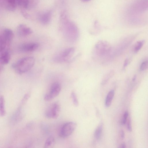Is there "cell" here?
<instances>
[{
	"mask_svg": "<svg viewBox=\"0 0 148 148\" xmlns=\"http://www.w3.org/2000/svg\"><path fill=\"white\" fill-rule=\"evenodd\" d=\"M127 130L129 132H131L132 130V127L131 125V121L130 118L129 119L127 123Z\"/></svg>",
	"mask_w": 148,
	"mask_h": 148,
	"instance_id": "603a6c76",
	"label": "cell"
},
{
	"mask_svg": "<svg viewBox=\"0 0 148 148\" xmlns=\"http://www.w3.org/2000/svg\"><path fill=\"white\" fill-rule=\"evenodd\" d=\"M2 34L6 40L7 44L11 42L14 37L13 32L12 30L8 28L5 29Z\"/></svg>",
	"mask_w": 148,
	"mask_h": 148,
	"instance_id": "8fae6325",
	"label": "cell"
},
{
	"mask_svg": "<svg viewBox=\"0 0 148 148\" xmlns=\"http://www.w3.org/2000/svg\"><path fill=\"white\" fill-rule=\"evenodd\" d=\"M29 0H21L20 6L27 9L29 7Z\"/></svg>",
	"mask_w": 148,
	"mask_h": 148,
	"instance_id": "ffe728a7",
	"label": "cell"
},
{
	"mask_svg": "<svg viewBox=\"0 0 148 148\" xmlns=\"http://www.w3.org/2000/svg\"><path fill=\"white\" fill-rule=\"evenodd\" d=\"M113 72L111 71L109 73H108L107 75H106V77H105V80H103L102 83L104 84V83L106 82L107 80H108V79L110 78L111 76L113 75Z\"/></svg>",
	"mask_w": 148,
	"mask_h": 148,
	"instance_id": "7402d4cb",
	"label": "cell"
},
{
	"mask_svg": "<svg viewBox=\"0 0 148 148\" xmlns=\"http://www.w3.org/2000/svg\"><path fill=\"white\" fill-rule=\"evenodd\" d=\"M18 35L21 37H24L32 34V29L24 24H21L18 26L17 29Z\"/></svg>",
	"mask_w": 148,
	"mask_h": 148,
	"instance_id": "ba28073f",
	"label": "cell"
},
{
	"mask_svg": "<svg viewBox=\"0 0 148 148\" xmlns=\"http://www.w3.org/2000/svg\"><path fill=\"white\" fill-rule=\"evenodd\" d=\"M71 97L73 104L75 106H77L79 105V102L75 92L73 91L71 93Z\"/></svg>",
	"mask_w": 148,
	"mask_h": 148,
	"instance_id": "ac0fdd59",
	"label": "cell"
},
{
	"mask_svg": "<svg viewBox=\"0 0 148 148\" xmlns=\"http://www.w3.org/2000/svg\"><path fill=\"white\" fill-rule=\"evenodd\" d=\"M82 1L83 2H87L89 1L90 0H80Z\"/></svg>",
	"mask_w": 148,
	"mask_h": 148,
	"instance_id": "4dcf8cb0",
	"label": "cell"
},
{
	"mask_svg": "<svg viewBox=\"0 0 148 148\" xmlns=\"http://www.w3.org/2000/svg\"><path fill=\"white\" fill-rule=\"evenodd\" d=\"M35 59L32 57L22 58L12 65L16 72L19 74L25 73L31 69L34 65Z\"/></svg>",
	"mask_w": 148,
	"mask_h": 148,
	"instance_id": "7a4b0ae2",
	"label": "cell"
},
{
	"mask_svg": "<svg viewBox=\"0 0 148 148\" xmlns=\"http://www.w3.org/2000/svg\"><path fill=\"white\" fill-rule=\"evenodd\" d=\"M75 51V49L73 47L66 49L56 56L54 57V60L55 62L58 63L68 62L73 56Z\"/></svg>",
	"mask_w": 148,
	"mask_h": 148,
	"instance_id": "3957f363",
	"label": "cell"
},
{
	"mask_svg": "<svg viewBox=\"0 0 148 148\" xmlns=\"http://www.w3.org/2000/svg\"><path fill=\"white\" fill-rule=\"evenodd\" d=\"M103 125L102 124L99 125L96 129L94 134V136L97 140L100 137L103 130Z\"/></svg>",
	"mask_w": 148,
	"mask_h": 148,
	"instance_id": "9a60e30c",
	"label": "cell"
},
{
	"mask_svg": "<svg viewBox=\"0 0 148 148\" xmlns=\"http://www.w3.org/2000/svg\"><path fill=\"white\" fill-rule=\"evenodd\" d=\"M76 126L77 124L74 122H70L65 123L61 129L60 136L62 138L70 136L74 132Z\"/></svg>",
	"mask_w": 148,
	"mask_h": 148,
	"instance_id": "8992f818",
	"label": "cell"
},
{
	"mask_svg": "<svg viewBox=\"0 0 148 148\" xmlns=\"http://www.w3.org/2000/svg\"><path fill=\"white\" fill-rule=\"evenodd\" d=\"M114 94V91L113 90H110L108 93L105 100V104L106 107H108L110 106Z\"/></svg>",
	"mask_w": 148,
	"mask_h": 148,
	"instance_id": "7c38bea8",
	"label": "cell"
},
{
	"mask_svg": "<svg viewBox=\"0 0 148 148\" xmlns=\"http://www.w3.org/2000/svg\"><path fill=\"white\" fill-rule=\"evenodd\" d=\"M51 12L50 10L43 12L39 17L40 21L43 25L48 24L51 20Z\"/></svg>",
	"mask_w": 148,
	"mask_h": 148,
	"instance_id": "30bf717a",
	"label": "cell"
},
{
	"mask_svg": "<svg viewBox=\"0 0 148 148\" xmlns=\"http://www.w3.org/2000/svg\"><path fill=\"white\" fill-rule=\"evenodd\" d=\"M119 148H125L126 147V145L125 143H123L121 144L120 147H119Z\"/></svg>",
	"mask_w": 148,
	"mask_h": 148,
	"instance_id": "f1b7e54d",
	"label": "cell"
},
{
	"mask_svg": "<svg viewBox=\"0 0 148 148\" xmlns=\"http://www.w3.org/2000/svg\"><path fill=\"white\" fill-rule=\"evenodd\" d=\"M21 13L23 16L26 18H28L29 17V15L24 10H22Z\"/></svg>",
	"mask_w": 148,
	"mask_h": 148,
	"instance_id": "cb8c5ba5",
	"label": "cell"
},
{
	"mask_svg": "<svg viewBox=\"0 0 148 148\" xmlns=\"http://www.w3.org/2000/svg\"><path fill=\"white\" fill-rule=\"evenodd\" d=\"M60 106L58 102H56L51 105L45 113L47 118L49 119H56L59 115L60 111Z\"/></svg>",
	"mask_w": 148,
	"mask_h": 148,
	"instance_id": "277c9868",
	"label": "cell"
},
{
	"mask_svg": "<svg viewBox=\"0 0 148 148\" xmlns=\"http://www.w3.org/2000/svg\"><path fill=\"white\" fill-rule=\"evenodd\" d=\"M55 143V140L52 136H50L46 140L44 145V147L50 148L52 147Z\"/></svg>",
	"mask_w": 148,
	"mask_h": 148,
	"instance_id": "5bb4252c",
	"label": "cell"
},
{
	"mask_svg": "<svg viewBox=\"0 0 148 148\" xmlns=\"http://www.w3.org/2000/svg\"><path fill=\"white\" fill-rule=\"evenodd\" d=\"M129 62L130 60L128 58L126 59L124 62L123 66L124 67H126L129 64Z\"/></svg>",
	"mask_w": 148,
	"mask_h": 148,
	"instance_id": "d4e9b609",
	"label": "cell"
},
{
	"mask_svg": "<svg viewBox=\"0 0 148 148\" xmlns=\"http://www.w3.org/2000/svg\"><path fill=\"white\" fill-rule=\"evenodd\" d=\"M7 43L3 35H0V52L3 51L5 48Z\"/></svg>",
	"mask_w": 148,
	"mask_h": 148,
	"instance_id": "e0dca14e",
	"label": "cell"
},
{
	"mask_svg": "<svg viewBox=\"0 0 148 148\" xmlns=\"http://www.w3.org/2000/svg\"><path fill=\"white\" fill-rule=\"evenodd\" d=\"M61 90V86L59 83L55 82L53 83L51 85L49 92L45 95V100L46 101L52 100L58 95Z\"/></svg>",
	"mask_w": 148,
	"mask_h": 148,
	"instance_id": "5b68a950",
	"label": "cell"
},
{
	"mask_svg": "<svg viewBox=\"0 0 148 148\" xmlns=\"http://www.w3.org/2000/svg\"><path fill=\"white\" fill-rule=\"evenodd\" d=\"M148 67V62L147 60L143 62L141 64L140 69L141 71H143L147 69Z\"/></svg>",
	"mask_w": 148,
	"mask_h": 148,
	"instance_id": "44dd1931",
	"label": "cell"
},
{
	"mask_svg": "<svg viewBox=\"0 0 148 148\" xmlns=\"http://www.w3.org/2000/svg\"><path fill=\"white\" fill-rule=\"evenodd\" d=\"M60 20L61 29L66 40L71 42L76 41L79 35L78 27L74 23L69 19L65 11L61 12Z\"/></svg>",
	"mask_w": 148,
	"mask_h": 148,
	"instance_id": "6da1fadb",
	"label": "cell"
},
{
	"mask_svg": "<svg viewBox=\"0 0 148 148\" xmlns=\"http://www.w3.org/2000/svg\"><path fill=\"white\" fill-rule=\"evenodd\" d=\"M17 5L15 0H0V5L9 11H14Z\"/></svg>",
	"mask_w": 148,
	"mask_h": 148,
	"instance_id": "52a82bcc",
	"label": "cell"
},
{
	"mask_svg": "<svg viewBox=\"0 0 148 148\" xmlns=\"http://www.w3.org/2000/svg\"><path fill=\"white\" fill-rule=\"evenodd\" d=\"M39 44L37 42H29L23 44L20 47L21 51L26 52L34 51L38 48Z\"/></svg>",
	"mask_w": 148,
	"mask_h": 148,
	"instance_id": "9c48e42d",
	"label": "cell"
},
{
	"mask_svg": "<svg viewBox=\"0 0 148 148\" xmlns=\"http://www.w3.org/2000/svg\"><path fill=\"white\" fill-rule=\"evenodd\" d=\"M136 75H134V77H133V78H132V81H135V80L136 79Z\"/></svg>",
	"mask_w": 148,
	"mask_h": 148,
	"instance_id": "f546056e",
	"label": "cell"
},
{
	"mask_svg": "<svg viewBox=\"0 0 148 148\" xmlns=\"http://www.w3.org/2000/svg\"><path fill=\"white\" fill-rule=\"evenodd\" d=\"M145 42L144 40H142L137 42L134 47V51L136 52L138 51L141 48Z\"/></svg>",
	"mask_w": 148,
	"mask_h": 148,
	"instance_id": "d6986e66",
	"label": "cell"
},
{
	"mask_svg": "<svg viewBox=\"0 0 148 148\" xmlns=\"http://www.w3.org/2000/svg\"><path fill=\"white\" fill-rule=\"evenodd\" d=\"M4 99L3 96L0 97V116H4L5 113L4 106Z\"/></svg>",
	"mask_w": 148,
	"mask_h": 148,
	"instance_id": "2e32d148",
	"label": "cell"
},
{
	"mask_svg": "<svg viewBox=\"0 0 148 148\" xmlns=\"http://www.w3.org/2000/svg\"><path fill=\"white\" fill-rule=\"evenodd\" d=\"M10 58L9 53L7 51H5L0 57V62L3 64H7L9 61Z\"/></svg>",
	"mask_w": 148,
	"mask_h": 148,
	"instance_id": "4fadbf2b",
	"label": "cell"
},
{
	"mask_svg": "<svg viewBox=\"0 0 148 148\" xmlns=\"http://www.w3.org/2000/svg\"><path fill=\"white\" fill-rule=\"evenodd\" d=\"M17 5L20 6L21 0H15Z\"/></svg>",
	"mask_w": 148,
	"mask_h": 148,
	"instance_id": "83f0119b",
	"label": "cell"
},
{
	"mask_svg": "<svg viewBox=\"0 0 148 148\" xmlns=\"http://www.w3.org/2000/svg\"><path fill=\"white\" fill-rule=\"evenodd\" d=\"M120 134L121 137L123 139L124 138L125 134L124 131L123 130H121L120 132Z\"/></svg>",
	"mask_w": 148,
	"mask_h": 148,
	"instance_id": "4316f807",
	"label": "cell"
},
{
	"mask_svg": "<svg viewBox=\"0 0 148 148\" xmlns=\"http://www.w3.org/2000/svg\"><path fill=\"white\" fill-rule=\"evenodd\" d=\"M128 116V113L127 111L125 112L124 114L123 119H127V117Z\"/></svg>",
	"mask_w": 148,
	"mask_h": 148,
	"instance_id": "484cf974",
	"label": "cell"
}]
</instances>
